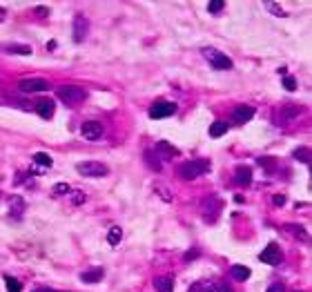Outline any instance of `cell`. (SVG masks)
<instances>
[{
  "label": "cell",
  "instance_id": "39",
  "mask_svg": "<svg viewBox=\"0 0 312 292\" xmlns=\"http://www.w3.org/2000/svg\"><path fill=\"white\" fill-rule=\"evenodd\" d=\"M296 292H299V290H296Z\"/></svg>",
  "mask_w": 312,
  "mask_h": 292
},
{
  "label": "cell",
  "instance_id": "25",
  "mask_svg": "<svg viewBox=\"0 0 312 292\" xmlns=\"http://www.w3.org/2000/svg\"><path fill=\"white\" fill-rule=\"evenodd\" d=\"M299 114H301L299 107H285L283 112H281V116H283L285 121H294V118H299Z\"/></svg>",
  "mask_w": 312,
  "mask_h": 292
},
{
  "label": "cell",
  "instance_id": "18",
  "mask_svg": "<svg viewBox=\"0 0 312 292\" xmlns=\"http://www.w3.org/2000/svg\"><path fill=\"white\" fill-rule=\"evenodd\" d=\"M225 132H227V123H225V121H214V123L210 125V136H212V138L223 136Z\"/></svg>",
  "mask_w": 312,
  "mask_h": 292
},
{
  "label": "cell",
  "instance_id": "23",
  "mask_svg": "<svg viewBox=\"0 0 312 292\" xmlns=\"http://www.w3.org/2000/svg\"><path fill=\"white\" fill-rule=\"evenodd\" d=\"M5 283H7V292H20L23 290V283L14 277H5Z\"/></svg>",
  "mask_w": 312,
  "mask_h": 292
},
{
  "label": "cell",
  "instance_id": "22",
  "mask_svg": "<svg viewBox=\"0 0 312 292\" xmlns=\"http://www.w3.org/2000/svg\"><path fill=\"white\" fill-rule=\"evenodd\" d=\"M292 154H294L296 161H301V163H310V150L308 148H296Z\"/></svg>",
  "mask_w": 312,
  "mask_h": 292
},
{
  "label": "cell",
  "instance_id": "5",
  "mask_svg": "<svg viewBox=\"0 0 312 292\" xmlns=\"http://www.w3.org/2000/svg\"><path fill=\"white\" fill-rule=\"evenodd\" d=\"M18 90L20 92H27V94L47 92V90H49V81H45V78H23V81L18 83Z\"/></svg>",
  "mask_w": 312,
  "mask_h": 292
},
{
  "label": "cell",
  "instance_id": "11",
  "mask_svg": "<svg viewBox=\"0 0 312 292\" xmlns=\"http://www.w3.org/2000/svg\"><path fill=\"white\" fill-rule=\"evenodd\" d=\"M252 116H254V107H250V105H239V107H234V112H232L234 123H239V125L248 123Z\"/></svg>",
  "mask_w": 312,
  "mask_h": 292
},
{
  "label": "cell",
  "instance_id": "35",
  "mask_svg": "<svg viewBox=\"0 0 312 292\" xmlns=\"http://www.w3.org/2000/svg\"><path fill=\"white\" fill-rule=\"evenodd\" d=\"M36 12H38V16H47V9H45V7H38Z\"/></svg>",
  "mask_w": 312,
  "mask_h": 292
},
{
  "label": "cell",
  "instance_id": "13",
  "mask_svg": "<svg viewBox=\"0 0 312 292\" xmlns=\"http://www.w3.org/2000/svg\"><path fill=\"white\" fill-rule=\"evenodd\" d=\"M234 181H237L239 185H250L252 183V170H250L248 165H239V168L234 170Z\"/></svg>",
  "mask_w": 312,
  "mask_h": 292
},
{
  "label": "cell",
  "instance_id": "2",
  "mask_svg": "<svg viewBox=\"0 0 312 292\" xmlns=\"http://www.w3.org/2000/svg\"><path fill=\"white\" fill-rule=\"evenodd\" d=\"M201 54L210 60V65L214 67V69H232V58L225 56L223 51H218L216 47H203Z\"/></svg>",
  "mask_w": 312,
  "mask_h": 292
},
{
  "label": "cell",
  "instance_id": "7",
  "mask_svg": "<svg viewBox=\"0 0 312 292\" xmlns=\"http://www.w3.org/2000/svg\"><path fill=\"white\" fill-rule=\"evenodd\" d=\"M259 259H261L263 263H268V265H277V263H281L283 254H281V248L277 246V243H268V248L263 250Z\"/></svg>",
  "mask_w": 312,
  "mask_h": 292
},
{
  "label": "cell",
  "instance_id": "21",
  "mask_svg": "<svg viewBox=\"0 0 312 292\" xmlns=\"http://www.w3.org/2000/svg\"><path fill=\"white\" fill-rule=\"evenodd\" d=\"M34 161H36L38 165H43V168H51V165H54L51 156H49V154H45V152H36V154H34Z\"/></svg>",
  "mask_w": 312,
  "mask_h": 292
},
{
  "label": "cell",
  "instance_id": "24",
  "mask_svg": "<svg viewBox=\"0 0 312 292\" xmlns=\"http://www.w3.org/2000/svg\"><path fill=\"white\" fill-rule=\"evenodd\" d=\"M121 237H123V232H121V228L118 226H114L112 230H109V234H107V241L112 243V246H116L118 241H121Z\"/></svg>",
  "mask_w": 312,
  "mask_h": 292
},
{
  "label": "cell",
  "instance_id": "10",
  "mask_svg": "<svg viewBox=\"0 0 312 292\" xmlns=\"http://www.w3.org/2000/svg\"><path fill=\"white\" fill-rule=\"evenodd\" d=\"M87 27H90V23L85 20V16L78 14L76 18H74V40H76V43H83V40H85Z\"/></svg>",
  "mask_w": 312,
  "mask_h": 292
},
{
  "label": "cell",
  "instance_id": "3",
  "mask_svg": "<svg viewBox=\"0 0 312 292\" xmlns=\"http://www.w3.org/2000/svg\"><path fill=\"white\" fill-rule=\"evenodd\" d=\"M76 172L83 176H90V179H98V176H105L107 174V165L98 163V161H81L76 163Z\"/></svg>",
  "mask_w": 312,
  "mask_h": 292
},
{
  "label": "cell",
  "instance_id": "33",
  "mask_svg": "<svg viewBox=\"0 0 312 292\" xmlns=\"http://www.w3.org/2000/svg\"><path fill=\"white\" fill-rule=\"evenodd\" d=\"M272 203H274V205H283V203H285V196H283V194H277V196L272 199Z\"/></svg>",
  "mask_w": 312,
  "mask_h": 292
},
{
  "label": "cell",
  "instance_id": "6",
  "mask_svg": "<svg viewBox=\"0 0 312 292\" xmlns=\"http://www.w3.org/2000/svg\"><path fill=\"white\" fill-rule=\"evenodd\" d=\"M176 112V105L174 103H168V101H156L152 107H149V118L159 121V118H168L172 114Z\"/></svg>",
  "mask_w": 312,
  "mask_h": 292
},
{
  "label": "cell",
  "instance_id": "38",
  "mask_svg": "<svg viewBox=\"0 0 312 292\" xmlns=\"http://www.w3.org/2000/svg\"><path fill=\"white\" fill-rule=\"evenodd\" d=\"M34 292H45V290H34Z\"/></svg>",
  "mask_w": 312,
  "mask_h": 292
},
{
  "label": "cell",
  "instance_id": "9",
  "mask_svg": "<svg viewBox=\"0 0 312 292\" xmlns=\"http://www.w3.org/2000/svg\"><path fill=\"white\" fill-rule=\"evenodd\" d=\"M154 154L159 156V159H165V161H170V159H174V156H179V150H176L174 145H170L168 140H161V143H156V150H154Z\"/></svg>",
  "mask_w": 312,
  "mask_h": 292
},
{
  "label": "cell",
  "instance_id": "29",
  "mask_svg": "<svg viewBox=\"0 0 312 292\" xmlns=\"http://www.w3.org/2000/svg\"><path fill=\"white\" fill-rule=\"evenodd\" d=\"M265 9H270L274 16H285V12H283V7H279L277 3H265Z\"/></svg>",
  "mask_w": 312,
  "mask_h": 292
},
{
  "label": "cell",
  "instance_id": "4",
  "mask_svg": "<svg viewBox=\"0 0 312 292\" xmlns=\"http://www.w3.org/2000/svg\"><path fill=\"white\" fill-rule=\"evenodd\" d=\"M56 96L65 103H81V101H85V90H81L76 85H62L56 90Z\"/></svg>",
  "mask_w": 312,
  "mask_h": 292
},
{
  "label": "cell",
  "instance_id": "19",
  "mask_svg": "<svg viewBox=\"0 0 312 292\" xmlns=\"http://www.w3.org/2000/svg\"><path fill=\"white\" fill-rule=\"evenodd\" d=\"M7 54H23V56H29L31 54V47H25V45H7L3 47Z\"/></svg>",
  "mask_w": 312,
  "mask_h": 292
},
{
  "label": "cell",
  "instance_id": "37",
  "mask_svg": "<svg viewBox=\"0 0 312 292\" xmlns=\"http://www.w3.org/2000/svg\"><path fill=\"white\" fill-rule=\"evenodd\" d=\"M45 292H58V290H45Z\"/></svg>",
  "mask_w": 312,
  "mask_h": 292
},
{
  "label": "cell",
  "instance_id": "16",
  "mask_svg": "<svg viewBox=\"0 0 312 292\" xmlns=\"http://www.w3.org/2000/svg\"><path fill=\"white\" fill-rule=\"evenodd\" d=\"M190 292H218V288H216V281L203 279V281H196L190 288Z\"/></svg>",
  "mask_w": 312,
  "mask_h": 292
},
{
  "label": "cell",
  "instance_id": "12",
  "mask_svg": "<svg viewBox=\"0 0 312 292\" xmlns=\"http://www.w3.org/2000/svg\"><path fill=\"white\" fill-rule=\"evenodd\" d=\"M54 112H56V105H54V101H49V98H43V101L36 103V114H38V116L51 118Z\"/></svg>",
  "mask_w": 312,
  "mask_h": 292
},
{
  "label": "cell",
  "instance_id": "32",
  "mask_svg": "<svg viewBox=\"0 0 312 292\" xmlns=\"http://www.w3.org/2000/svg\"><path fill=\"white\" fill-rule=\"evenodd\" d=\"M268 292H285V288H283L281 283H272V285L268 288Z\"/></svg>",
  "mask_w": 312,
  "mask_h": 292
},
{
  "label": "cell",
  "instance_id": "17",
  "mask_svg": "<svg viewBox=\"0 0 312 292\" xmlns=\"http://www.w3.org/2000/svg\"><path fill=\"white\" fill-rule=\"evenodd\" d=\"M154 288H156V292H172L174 290V279L172 277H156Z\"/></svg>",
  "mask_w": 312,
  "mask_h": 292
},
{
  "label": "cell",
  "instance_id": "8",
  "mask_svg": "<svg viewBox=\"0 0 312 292\" xmlns=\"http://www.w3.org/2000/svg\"><path fill=\"white\" fill-rule=\"evenodd\" d=\"M81 134H83V138H87V140H98L103 136V125L96 121H87V123H83Z\"/></svg>",
  "mask_w": 312,
  "mask_h": 292
},
{
  "label": "cell",
  "instance_id": "15",
  "mask_svg": "<svg viewBox=\"0 0 312 292\" xmlns=\"http://www.w3.org/2000/svg\"><path fill=\"white\" fill-rule=\"evenodd\" d=\"M250 274H252V270L248 265H232V270H230V279L234 281H248Z\"/></svg>",
  "mask_w": 312,
  "mask_h": 292
},
{
  "label": "cell",
  "instance_id": "31",
  "mask_svg": "<svg viewBox=\"0 0 312 292\" xmlns=\"http://www.w3.org/2000/svg\"><path fill=\"white\" fill-rule=\"evenodd\" d=\"M216 288H218V292H232V288L225 283V281H216Z\"/></svg>",
  "mask_w": 312,
  "mask_h": 292
},
{
  "label": "cell",
  "instance_id": "34",
  "mask_svg": "<svg viewBox=\"0 0 312 292\" xmlns=\"http://www.w3.org/2000/svg\"><path fill=\"white\" fill-rule=\"evenodd\" d=\"M259 163L265 165V168H272V165H274V161H272V159H259Z\"/></svg>",
  "mask_w": 312,
  "mask_h": 292
},
{
  "label": "cell",
  "instance_id": "20",
  "mask_svg": "<svg viewBox=\"0 0 312 292\" xmlns=\"http://www.w3.org/2000/svg\"><path fill=\"white\" fill-rule=\"evenodd\" d=\"M145 161H147V165L152 170H156V172L161 170V159L154 154V150H147V152H145Z\"/></svg>",
  "mask_w": 312,
  "mask_h": 292
},
{
  "label": "cell",
  "instance_id": "26",
  "mask_svg": "<svg viewBox=\"0 0 312 292\" xmlns=\"http://www.w3.org/2000/svg\"><path fill=\"white\" fill-rule=\"evenodd\" d=\"M154 190H156V194L163 196V201H172V194L168 192V187H165L163 183H154Z\"/></svg>",
  "mask_w": 312,
  "mask_h": 292
},
{
  "label": "cell",
  "instance_id": "30",
  "mask_svg": "<svg viewBox=\"0 0 312 292\" xmlns=\"http://www.w3.org/2000/svg\"><path fill=\"white\" fill-rule=\"evenodd\" d=\"M283 87H285L288 92H294V90H296V81H294V76H285V78H283Z\"/></svg>",
  "mask_w": 312,
  "mask_h": 292
},
{
  "label": "cell",
  "instance_id": "36",
  "mask_svg": "<svg viewBox=\"0 0 312 292\" xmlns=\"http://www.w3.org/2000/svg\"><path fill=\"white\" fill-rule=\"evenodd\" d=\"M5 18V9H0V20H3Z\"/></svg>",
  "mask_w": 312,
  "mask_h": 292
},
{
  "label": "cell",
  "instance_id": "1",
  "mask_svg": "<svg viewBox=\"0 0 312 292\" xmlns=\"http://www.w3.org/2000/svg\"><path fill=\"white\" fill-rule=\"evenodd\" d=\"M207 172H210V161H205V159L187 161V163H183L179 168L181 179H185V181H194V179H199V176L207 174Z\"/></svg>",
  "mask_w": 312,
  "mask_h": 292
},
{
  "label": "cell",
  "instance_id": "28",
  "mask_svg": "<svg viewBox=\"0 0 312 292\" xmlns=\"http://www.w3.org/2000/svg\"><path fill=\"white\" fill-rule=\"evenodd\" d=\"M223 7H225L223 0H212V3H207V12H212V14H218Z\"/></svg>",
  "mask_w": 312,
  "mask_h": 292
},
{
  "label": "cell",
  "instance_id": "14",
  "mask_svg": "<svg viewBox=\"0 0 312 292\" xmlns=\"http://www.w3.org/2000/svg\"><path fill=\"white\" fill-rule=\"evenodd\" d=\"M103 277H105L103 268H92V270H85V272H81V281H85V283H98Z\"/></svg>",
  "mask_w": 312,
  "mask_h": 292
},
{
  "label": "cell",
  "instance_id": "27",
  "mask_svg": "<svg viewBox=\"0 0 312 292\" xmlns=\"http://www.w3.org/2000/svg\"><path fill=\"white\" fill-rule=\"evenodd\" d=\"M71 192V187L67 185V183H56L54 185V196H62V194H69Z\"/></svg>",
  "mask_w": 312,
  "mask_h": 292
}]
</instances>
